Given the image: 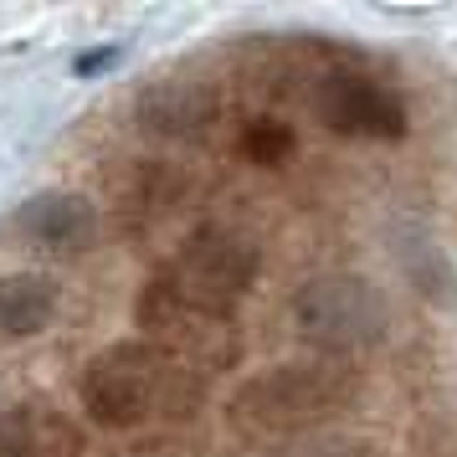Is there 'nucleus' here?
Listing matches in <instances>:
<instances>
[{
  "mask_svg": "<svg viewBox=\"0 0 457 457\" xmlns=\"http://www.w3.org/2000/svg\"><path fill=\"white\" fill-rule=\"evenodd\" d=\"M201 395V375L149 339H119L83 370V411L108 432L145 427L154 416L190 421Z\"/></svg>",
  "mask_w": 457,
  "mask_h": 457,
  "instance_id": "1",
  "label": "nucleus"
},
{
  "mask_svg": "<svg viewBox=\"0 0 457 457\" xmlns=\"http://www.w3.org/2000/svg\"><path fill=\"white\" fill-rule=\"evenodd\" d=\"M350 395L354 375L334 360H324V365H272L231 395V421L257 436H288L303 432V427H319Z\"/></svg>",
  "mask_w": 457,
  "mask_h": 457,
  "instance_id": "2",
  "label": "nucleus"
},
{
  "mask_svg": "<svg viewBox=\"0 0 457 457\" xmlns=\"http://www.w3.org/2000/svg\"><path fill=\"white\" fill-rule=\"evenodd\" d=\"M257 247L242 242V237H231V231H195L186 237V247L170 257V268L154 278L160 288L175 298V303H186L195 313H211V319H227L247 288L257 283Z\"/></svg>",
  "mask_w": 457,
  "mask_h": 457,
  "instance_id": "3",
  "label": "nucleus"
},
{
  "mask_svg": "<svg viewBox=\"0 0 457 457\" xmlns=\"http://www.w3.org/2000/svg\"><path fill=\"white\" fill-rule=\"evenodd\" d=\"M293 329L303 345L334 354H360L386 339V303L365 278L334 272L313 278L309 288L293 298Z\"/></svg>",
  "mask_w": 457,
  "mask_h": 457,
  "instance_id": "4",
  "label": "nucleus"
},
{
  "mask_svg": "<svg viewBox=\"0 0 457 457\" xmlns=\"http://www.w3.org/2000/svg\"><path fill=\"white\" fill-rule=\"evenodd\" d=\"M139 324L149 329V345H160L165 354H175L195 375L206 370V365L231 360L227 319H211V313H195L186 303H175L160 283H149L145 298H139Z\"/></svg>",
  "mask_w": 457,
  "mask_h": 457,
  "instance_id": "5",
  "label": "nucleus"
},
{
  "mask_svg": "<svg viewBox=\"0 0 457 457\" xmlns=\"http://www.w3.org/2000/svg\"><path fill=\"white\" fill-rule=\"evenodd\" d=\"M313 113L329 134H345V139H406L401 98L365 78H324L313 93Z\"/></svg>",
  "mask_w": 457,
  "mask_h": 457,
  "instance_id": "6",
  "label": "nucleus"
},
{
  "mask_svg": "<svg viewBox=\"0 0 457 457\" xmlns=\"http://www.w3.org/2000/svg\"><path fill=\"white\" fill-rule=\"evenodd\" d=\"M16 237H21L26 247L57 252V257H78L93 242V206H87L83 195H67V190L37 195L16 216Z\"/></svg>",
  "mask_w": 457,
  "mask_h": 457,
  "instance_id": "7",
  "label": "nucleus"
},
{
  "mask_svg": "<svg viewBox=\"0 0 457 457\" xmlns=\"http://www.w3.org/2000/svg\"><path fill=\"white\" fill-rule=\"evenodd\" d=\"M216 93L201 83H154L139 98V124L160 139H201L206 129H216Z\"/></svg>",
  "mask_w": 457,
  "mask_h": 457,
  "instance_id": "8",
  "label": "nucleus"
},
{
  "mask_svg": "<svg viewBox=\"0 0 457 457\" xmlns=\"http://www.w3.org/2000/svg\"><path fill=\"white\" fill-rule=\"evenodd\" d=\"M0 457H83V432L62 411L26 401L0 411Z\"/></svg>",
  "mask_w": 457,
  "mask_h": 457,
  "instance_id": "9",
  "label": "nucleus"
},
{
  "mask_svg": "<svg viewBox=\"0 0 457 457\" xmlns=\"http://www.w3.org/2000/svg\"><path fill=\"white\" fill-rule=\"evenodd\" d=\"M57 313V288L46 278L16 272V278H0V334L5 339H31L42 334Z\"/></svg>",
  "mask_w": 457,
  "mask_h": 457,
  "instance_id": "10",
  "label": "nucleus"
},
{
  "mask_svg": "<svg viewBox=\"0 0 457 457\" xmlns=\"http://www.w3.org/2000/svg\"><path fill=\"white\" fill-rule=\"evenodd\" d=\"M293 149H298V139H293L288 124L257 119V124L242 129V154H247L252 165H283V160H293Z\"/></svg>",
  "mask_w": 457,
  "mask_h": 457,
  "instance_id": "11",
  "label": "nucleus"
}]
</instances>
